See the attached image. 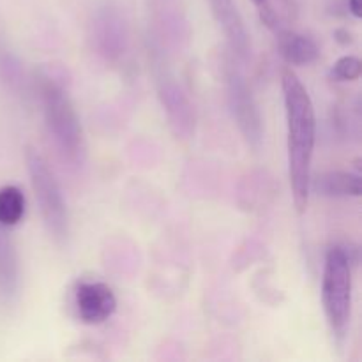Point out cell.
Listing matches in <instances>:
<instances>
[{
  "mask_svg": "<svg viewBox=\"0 0 362 362\" xmlns=\"http://www.w3.org/2000/svg\"><path fill=\"white\" fill-rule=\"evenodd\" d=\"M278 49L290 66H310L320 55L313 39L293 30L278 32Z\"/></svg>",
  "mask_w": 362,
  "mask_h": 362,
  "instance_id": "10",
  "label": "cell"
},
{
  "mask_svg": "<svg viewBox=\"0 0 362 362\" xmlns=\"http://www.w3.org/2000/svg\"><path fill=\"white\" fill-rule=\"evenodd\" d=\"M25 163L46 232L59 246H64L69 237V212L62 197V189L37 148L30 145L25 148Z\"/></svg>",
  "mask_w": 362,
  "mask_h": 362,
  "instance_id": "3",
  "label": "cell"
},
{
  "mask_svg": "<svg viewBox=\"0 0 362 362\" xmlns=\"http://www.w3.org/2000/svg\"><path fill=\"white\" fill-rule=\"evenodd\" d=\"M212 16L225 34L230 53L239 62H247L251 57V39L235 0H209Z\"/></svg>",
  "mask_w": 362,
  "mask_h": 362,
  "instance_id": "8",
  "label": "cell"
},
{
  "mask_svg": "<svg viewBox=\"0 0 362 362\" xmlns=\"http://www.w3.org/2000/svg\"><path fill=\"white\" fill-rule=\"evenodd\" d=\"M362 62L359 57L345 55L336 60L334 66L331 67V78L336 81H356L361 78Z\"/></svg>",
  "mask_w": 362,
  "mask_h": 362,
  "instance_id": "13",
  "label": "cell"
},
{
  "mask_svg": "<svg viewBox=\"0 0 362 362\" xmlns=\"http://www.w3.org/2000/svg\"><path fill=\"white\" fill-rule=\"evenodd\" d=\"M265 2H267V0H253V4L258 7V9H260V7H264Z\"/></svg>",
  "mask_w": 362,
  "mask_h": 362,
  "instance_id": "16",
  "label": "cell"
},
{
  "mask_svg": "<svg viewBox=\"0 0 362 362\" xmlns=\"http://www.w3.org/2000/svg\"><path fill=\"white\" fill-rule=\"evenodd\" d=\"M90 42L101 59L106 62H119L127 52L129 30L127 21L115 7H101L90 23Z\"/></svg>",
  "mask_w": 362,
  "mask_h": 362,
  "instance_id": "6",
  "label": "cell"
},
{
  "mask_svg": "<svg viewBox=\"0 0 362 362\" xmlns=\"http://www.w3.org/2000/svg\"><path fill=\"white\" fill-rule=\"evenodd\" d=\"M25 216V194L16 186L0 187V226H16Z\"/></svg>",
  "mask_w": 362,
  "mask_h": 362,
  "instance_id": "12",
  "label": "cell"
},
{
  "mask_svg": "<svg viewBox=\"0 0 362 362\" xmlns=\"http://www.w3.org/2000/svg\"><path fill=\"white\" fill-rule=\"evenodd\" d=\"M74 310L83 324H105L117 311V297L106 283L81 281L74 288Z\"/></svg>",
  "mask_w": 362,
  "mask_h": 362,
  "instance_id": "7",
  "label": "cell"
},
{
  "mask_svg": "<svg viewBox=\"0 0 362 362\" xmlns=\"http://www.w3.org/2000/svg\"><path fill=\"white\" fill-rule=\"evenodd\" d=\"M286 113V151L293 205L303 214L311 191V165L317 141V115L310 92L296 73L286 67L281 74Z\"/></svg>",
  "mask_w": 362,
  "mask_h": 362,
  "instance_id": "1",
  "label": "cell"
},
{
  "mask_svg": "<svg viewBox=\"0 0 362 362\" xmlns=\"http://www.w3.org/2000/svg\"><path fill=\"white\" fill-rule=\"evenodd\" d=\"M322 304L331 331L343 338L352 318V267L346 251L338 246L325 255Z\"/></svg>",
  "mask_w": 362,
  "mask_h": 362,
  "instance_id": "4",
  "label": "cell"
},
{
  "mask_svg": "<svg viewBox=\"0 0 362 362\" xmlns=\"http://www.w3.org/2000/svg\"><path fill=\"white\" fill-rule=\"evenodd\" d=\"M223 76H225L226 98H228L230 110H232L233 119L239 126L240 134H243L250 147L258 148L262 144V136H264L262 117L253 94L247 87L246 78L240 73L239 66L235 64V57L232 53L226 55V62L223 66Z\"/></svg>",
  "mask_w": 362,
  "mask_h": 362,
  "instance_id": "5",
  "label": "cell"
},
{
  "mask_svg": "<svg viewBox=\"0 0 362 362\" xmlns=\"http://www.w3.org/2000/svg\"><path fill=\"white\" fill-rule=\"evenodd\" d=\"M159 99L173 133L180 138H189L194 133V110L182 88L170 78L161 80Z\"/></svg>",
  "mask_w": 362,
  "mask_h": 362,
  "instance_id": "9",
  "label": "cell"
},
{
  "mask_svg": "<svg viewBox=\"0 0 362 362\" xmlns=\"http://www.w3.org/2000/svg\"><path fill=\"white\" fill-rule=\"evenodd\" d=\"M349 9L350 13L356 18H361L362 14V0H349Z\"/></svg>",
  "mask_w": 362,
  "mask_h": 362,
  "instance_id": "15",
  "label": "cell"
},
{
  "mask_svg": "<svg viewBox=\"0 0 362 362\" xmlns=\"http://www.w3.org/2000/svg\"><path fill=\"white\" fill-rule=\"evenodd\" d=\"M334 37H336V41L343 46H349L354 42V35L350 34L349 30H345V28H338V30L334 32Z\"/></svg>",
  "mask_w": 362,
  "mask_h": 362,
  "instance_id": "14",
  "label": "cell"
},
{
  "mask_svg": "<svg viewBox=\"0 0 362 362\" xmlns=\"http://www.w3.org/2000/svg\"><path fill=\"white\" fill-rule=\"evenodd\" d=\"M39 98L42 105L46 131L57 152L69 165H81L87 154L80 117L66 87L53 76H45L39 83Z\"/></svg>",
  "mask_w": 362,
  "mask_h": 362,
  "instance_id": "2",
  "label": "cell"
},
{
  "mask_svg": "<svg viewBox=\"0 0 362 362\" xmlns=\"http://www.w3.org/2000/svg\"><path fill=\"white\" fill-rule=\"evenodd\" d=\"M311 187L322 197L343 198V197H361L362 180L361 175L350 172H324L311 177Z\"/></svg>",
  "mask_w": 362,
  "mask_h": 362,
  "instance_id": "11",
  "label": "cell"
}]
</instances>
